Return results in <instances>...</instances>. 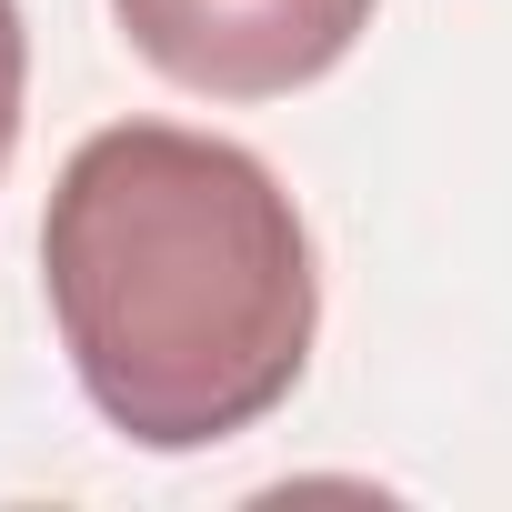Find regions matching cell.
<instances>
[{
    "instance_id": "1",
    "label": "cell",
    "mask_w": 512,
    "mask_h": 512,
    "mask_svg": "<svg viewBox=\"0 0 512 512\" xmlns=\"http://www.w3.org/2000/svg\"><path fill=\"white\" fill-rule=\"evenodd\" d=\"M41 282L91 412L141 452H211L312 372L322 272L282 171L181 121H111L61 161Z\"/></svg>"
},
{
    "instance_id": "2",
    "label": "cell",
    "mask_w": 512,
    "mask_h": 512,
    "mask_svg": "<svg viewBox=\"0 0 512 512\" xmlns=\"http://www.w3.org/2000/svg\"><path fill=\"white\" fill-rule=\"evenodd\" d=\"M121 41L201 101H282L352 61L372 0H111Z\"/></svg>"
},
{
    "instance_id": "3",
    "label": "cell",
    "mask_w": 512,
    "mask_h": 512,
    "mask_svg": "<svg viewBox=\"0 0 512 512\" xmlns=\"http://www.w3.org/2000/svg\"><path fill=\"white\" fill-rule=\"evenodd\" d=\"M21 91H31V31H21V0H0V171L21 141Z\"/></svg>"
}]
</instances>
